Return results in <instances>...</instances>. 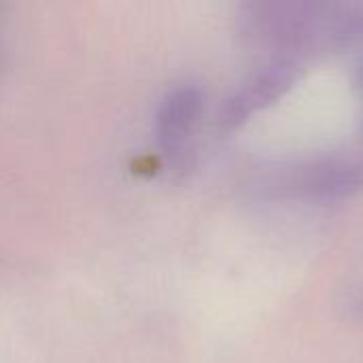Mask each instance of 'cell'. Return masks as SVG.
<instances>
[{
	"instance_id": "cell-2",
	"label": "cell",
	"mask_w": 363,
	"mask_h": 363,
	"mask_svg": "<svg viewBox=\"0 0 363 363\" xmlns=\"http://www.w3.org/2000/svg\"><path fill=\"white\" fill-rule=\"evenodd\" d=\"M294 189L317 200H338L363 189V164L355 160H325L308 166L294 181Z\"/></svg>"
},
{
	"instance_id": "cell-3",
	"label": "cell",
	"mask_w": 363,
	"mask_h": 363,
	"mask_svg": "<svg viewBox=\"0 0 363 363\" xmlns=\"http://www.w3.org/2000/svg\"><path fill=\"white\" fill-rule=\"evenodd\" d=\"M202 91L194 85L170 91L162 102L157 113V140L168 155L183 151L202 113Z\"/></svg>"
},
{
	"instance_id": "cell-1",
	"label": "cell",
	"mask_w": 363,
	"mask_h": 363,
	"mask_svg": "<svg viewBox=\"0 0 363 363\" xmlns=\"http://www.w3.org/2000/svg\"><path fill=\"white\" fill-rule=\"evenodd\" d=\"M298 79V62L291 57H274L255 70L236 91L228 98L221 111V123L236 128L249 121L255 113L268 108L283 98Z\"/></svg>"
}]
</instances>
